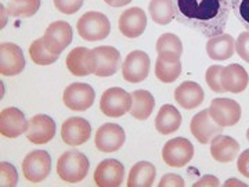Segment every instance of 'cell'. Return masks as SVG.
Listing matches in <instances>:
<instances>
[{
  "mask_svg": "<svg viewBox=\"0 0 249 187\" xmlns=\"http://www.w3.org/2000/svg\"><path fill=\"white\" fill-rule=\"evenodd\" d=\"M178 22L206 37L224 34L231 11L230 0H172Z\"/></svg>",
  "mask_w": 249,
  "mask_h": 187,
  "instance_id": "1",
  "label": "cell"
},
{
  "mask_svg": "<svg viewBox=\"0 0 249 187\" xmlns=\"http://www.w3.org/2000/svg\"><path fill=\"white\" fill-rule=\"evenodd\" d=\"M89 160L79 151H67L57 161L58 176L68 183H78L89 172Z\"/></svg>",
  "mask_w": 249,
  "mask_h": 187,
  "instance_id": "2",
  "label": "cell"
},
{
  "mask_svg": "<svg viewBox=\"0 0 249 187\" xmlns=\"http://www.w3.org/2000/svg\"><path fill=\"white\" fill-rule=\"evenodd\" d=\"M76 29L82 39L88 42H98L109 35L111 24L106 14L98 11H89L78 19Z\"/></svg>",
  "mask_w": 249,
  "mask_h": 187,
  "instance_id": "3",
  "label": "cell"
},
{
  "mask_svg": "<svg viewBox=\"0 0 249 187\" xmlns=\"http://www.w3.org/2000/svg\"><path fill=\"white\" fill-rule=\"evenodd\" d=\"M91 67L93 74L97 76H112L119 70L121 54L112 46H98L91 50Z\"/></svg>",
  "mask_w": 249,
  "mask_h": 187,
  "instance_id": "4",
  "label": "cell"
},
{
  "mask_svg": "<svg viewBox=\"0 0 249 187\" xmlns=\"http://www.w3.org/2000/svg\"><path fill=\"white\" fill-rule=\"evenodd\" d=\"M100 108L107 116L119 118L130 111L132 94L121 88H109L101 96Z\"/></svg>",
  "mask_w": 249,
  "mask_h": 187,
  "instance_id": "5",
  "label": "cell"
},
{
  "mask_svg": "<svg viewBox=\"0 0 249 187\" xmlns=\"http://www.w3.org/2000/svg\"><path fill=\"white\" fill-rule=\"evenodd\" d=\"M194 157V146L184 137H175L163 146L162 158L166 165L181 168Z\"/></svg>",
  "mask_w": 249,
  "mask_h": 187,
  "instance_id": "6",
  "label": "cell"
},
{
  "mask_svg": "<svg viewBox=\"0 0 249 187\" xmlns=\"http://www.w3.org/2000/svg\"><path fill=\"white\" fill-rule=\"evenodd\" d=\"M52 170V158L45 150H36L28 154L22 162V172L27 180L39 183L45 180Z\"/></svg>",
  "mask_w": 249,
  "mask_h": 187,
  "instance_id": "7",
  "label": "cell"
},
{
  "mask_svg": "<svg viewBox=\"0 0 249 187\" xmlns=\"http://www.w3.org/2000/svg\"><path fill=\"white\" fill-rule=\"evenodd\" d=\"M94 97H96V92L90 85L76 82L64 90L62 101L70 110L80 112L89 110L93 106Z\"/></svg>",
  "mask_w": 249,
  "mask_h": 187,
  "instance_id": "8",
  "label": "cell"
},
{
  "mask_svg": "<svg viewBox=\"0 0 249 187\" xmlns=\"http://www.w3.org/2000/svg\"><path fill=\"white\" fill-rule=\"evenodd\" d=\"M151 60L150 56L142 50H134L126 56V60L122 64L124 79L130 83L142 82L150 74Z\"/></svg>",
  "mask_w": 249,
  "mask_h": 187,
  "instance_id": "9",
  "label": "cell"
},
{
  "mask_svg": "<svg viewBox=\"0 0 249 187\" xmlns=\"http://www.w3.org/2000/svg\"><path fill=\"white\" fill-rule=\"evenodd\" d=\"M72 37L73 31L71 25L65 21H55L47 27L43 35V40L46 47L53 54L58 56L71 45Z\"/></svg>",
  "mask_w": 249,
  "mask_h": 187,
  "instance_id": "10",
  "label": "cell"
},
{
  "mask_svg": "<svg viewBox=\"0 0 249 187\" xmlns=\"http://www.w3.org/2000/svg\"><path fill=\"white\" fill-rule=\"evenodd\" d=\"M209 114L223 128L234 126L241 119V106L232 98H214L211 103Z\"/></svg>",
  "mask_w": 249,
  "mask_h": 187,
  "instance_id": "11",
  "label": "cell"
},
{
  "mask_svg": "<svg viewBox=\"0 0 249 187\" xmlns=\"http://www.w3.org/2000/svg\"><path fill=\"white\" fill-rule=\"evenodd\" d=\"M190 131L201 144L212 142L214 136L222 133L223 126L217 125L209 114V110L199 111L190 122Z\"/></svg>",
  "mask_w": 249,
  "mask_h": 187,
  "instance_id": "12",
  "label": "cell"
},
{
  "mask_svg": "<svg viewBox=\"0 0 249 187\" xmlns=\"http://www.w3.org/2000/svg\"><path fill=\"white\" fill-rule=\"evenodd\" d=\"M25 68V58L22 50L14 43L0 45V74L3 76H14Z\"/></svg>",
  "mask_w": 249,
  "mask_h": 187,
  "instance_id": "13",
  "label": "cell"
},
{
  "mask_svg": "<svg viewBox=\"0 0 249 187\" xmlns=\"http://www.w3.org/2000/svg\"><path fill=\"white\" fill-rule=\"evenodd\" d=\"M124 168L119 161H101L94 170V183L98 187H118L124 183Z\"/></svg>",
  "mask_w": 249,
  "mask_h": 187,
  "instance_id": "14",
  "label": "cell"
},
{
  "mask_svg": "<svg viewBox=\"0 0 249 187\" xmlns=\"http://www.w3.org/2000/svg\"><path fill=\"white\" fill-rule=\"evenodd\" d=\"M126 140L124 131L116 124H106L96 132V147L103 152H114L124 146Z\"/></svg>",
  "mask_w": 249,
  "mask_h": 187,
  "instance_id": "15",
  "label": "cell"
},
{
  "mask_svg": "<svg viewBox=\"0 0 249 187\" xmlns=\"http://www.w3.org/2000/svg\"><path fill=\"white\" fill-rule=\"evenodd\" d=\"M91 126L90 124L79 116L68 118L61 126L62 142L68 146H82L90 139Z\"/></svg>",
  "mask_w": 249,
  "mask_h": 187,
  "instance_id": "16",
  "label": "cell"
},
{
  "mask_svg": "<svg viewBox=\"0 0 249 187\" xmlns=\"http://www.w3.org/2000/svg\"><path fill=\"white\" fill-rule=\"evenodd\" d=\"M29 128V122L25 119L22 111L16 107L4 108L0 112V133L6 137L14 139L25 133Z\"/></svg>",
  "mask_w": 249,
  "mask_h": 187,
  "instance_id": "17",
  "label": "cell"
},
{
  "mask_svg": "<svg viewBox=\"0 0 249 187\" xmlns=\"http://www.w3.org/2000/svg\"><path fill=\"white\" fill-rule=\"evenodd\" d=\"M55 134V122L46 114H37L29 121L27 131L28 140L34 144H46Z\"/></svg>",
  "mask_w": 249,
  "mask_h": 187,
  "instance_id": "18",
  "label": "cell"
},
{
  "mask_svg": "<svg viewBox=\"0 0 249 187\" xmlns=\"http://www.w3.org/2000/svg\"><path fill=\"white\" fill-rule=\"evenodd\" d=\"M147 27V16L142 9L132 7L119 17V31L126 37H139Z\"/></svg>",
  "mask_w": 249,
  "mask_h": 187,
  "instance_id": "19",
  "label": "cell"
},
{
  "mask_svg": "<svg viewBox=\"0 0 249 187\" xmlns=\"http://www.w3.org/2000/svg\"><path fill=\"white\" fill-rule=\"evenodd\" d=\"M220 82H222L224 92L241 93L248 86V72L245 71V68L240 64H230L227 67H223Z\"/></svg>",
  "mask_w": 249,
  "mask_h": 187,
  "instance_id": "20",
  "label": "cell"
},
{
  "mask_svg": "<svg viewBox=\"0 0 249 187\" xmlns=\"http://www.w3.org/2000/svg\"><path fill=\"white\" fill-rule=\"evenodd\" d=\"M205 98L204 89L193 80H186L175 90V100L178 106L186 110H193L202 104Z\"/></svg>",
  "mask_w": 249,
  "mask_h": 187,
  "instance_id": "21",
  "label": "cell"
},
{
  "mask_svg": "<svg viewBox=\"0 0 249 187\" xmlns=\"http://www.w3.org/2000/svg\"><path fill=\"white\" fill-rule=\"evenodd\" d=\"M240 151V143L230 136L217 134L211 142V154L217 162H231Z\"/></svg>",
  "mask_w": 249,
  "mask_h": 187,
  "instance_id": "22",
  "label": "cell"
},
{
  "mask_svg": "<svg viewBox=\"0 0 249 187\" xmlns=\"http://www.w3.org/2000/svg\"><path fill=\"white\" fill-rule=\"evenodd\" d=\"M181 74L180 57L175 54H158L155 62V75L163 83H172Z\"/></svg>",
  "mask_w": 249,
  "mask_h": 187,
  "instance_id": "23",
  "label": "cell"
},
{
  "mask_svg": "<svg viewBox=\"0 0 249 187\" xmlns=\"http://www.w3.org/2000/svg\"><path fill=\"white\" fill-rule=\"evenodd\" d=\"M91 50L88 47H76L67 56V68L75 76H88L93 74Z\"/></svg>",
  "mask_w": 249,
  "mask_h": 187,
  "instance_id": "24",
  "label": "cell"
},
{
  "mask_svg": "<svg viewBox=\"0 0 249 187\" xmlns=\"http://www.w3.org/2000/svg\"><path fill=\"white\" fill-rule=\"evenodd\" d=\"M234 50H235V40L231 35L227 34L213 36L206 43V53L212 60L224 61L232 57Z\"/></svg>",
  "mask_w": 249,
  "mask_h": 187,
  "instance_id": "25",
  "label": "cell"
},
{
  "mask_svg": "<svg viewBox=\"0 0 249 187\" xmlns=\"http://www.w3.org/2000/svg\"><path fill=\"white\" fill-rule=\"evenodd\" d=\"M132 94V108H130V115L139 119L145 121L154 111L155 107V100L154 96L148 90H134Z\"/></svg>",
  "mask_w": 249,
  "mask_h": 187,
  "instance_id": "26",
  "label": "cell"
},
{
  "mask_svg": "<svg viewBox=\"0 0 249 187\" xmlns=\"http://www.w3.org/2000/svg\"><path fill=\"white\" fill-rule=\"evenodd\" d=\"M181 125V115L178 108L165 104L162 106L155 118V128L160 134H170L176 132Z\"/></svg>",
  "mask_w": 249,
  "mask_h": 187,
  "instance_id": "27",
  "label": "cell"
},
{
  "mask_svg": "<svg viewBox=\"0 0 249 187\" xmlns=\"http://www.w3.org/2000/svg\"><path fill=\"white\" fill-rule=\"evenodd\" d=\"M157 175L155 167L147 162L142 161L137 162L132 167V169L129 172V178H127V186L129 187H150L154 185Z\"/></svg>",
  "mask_w": 249,
  "mask_h": 187,
  "instance_id": "28",
  "label": "cell"
},
{
  "mask_svg": "<svg viewBox=\"0 0 249 187\" xmlns=\"http://www.w3.org/2000/svg\"><path fill=\"white\" fill-rule=\"evenodd\" d=\"M148 10L152 21L160 25H168L175 18V6L172 0H151Z\"/></svg>",
  "mask_w": 249,
  "mask_h": 187,
  "instance_id": "29",
  "label": "cell"
},
{
  "mask_svg": "<svg viewBox=\"0 0 249 187\" xmlns=\"http://www.w3.org/2000/svg\"><path fill=\"white\" fill-rule=\"evenodd\" d=\"M29 56L37 65H50L58 60V56L53 54L46 47L43 37H39L32 42V45L29 46Z\"/></svg>",
  "mask_w": 249,
  "mask_h": 187,
  "instance_id": "30",
  "label": "cell"
},
{
  "mask_svg": "<svg viewBox=\"0 0 249 187\" xmlns=\"http://www.w3.org/2000/svg\"><path fill=\"white\" fill-rule=\"evenodd\" d=\"M40 0H10L7 11L13 17H32L39 11Z\"/></svg>",
  "mask_w": 249,
  "mask_h": 187,
  "instance_id": "31",
  "label": "cell"
},
{
  "mask_svg": "<svg viewBox=\"0 0 249 187\" xmlns=\"http://www.w3.org/2000/svg\"><path fill=\"white\" fill-rule=\"evenodd\" d=\"M158 54H175L181 57L183 54V45L181 40L178 39V36L175 34H163L160 36V39L157 40V46H155Z\"/></svg>",
  "mask_w": 249,
  "mask_h": 187,
  "instance_id": "32",
  "label": "cell"
},
{
  "mask_svg": "<svg viewBox=\"0 0 249 187\" xmlns=\"http://www.w3.org/2000/svg\"><path fill=\"white\" fill-rule=\"evenodd\" d=\"M234 16L238 18L242 27L249 31V0H230Z\"/></svg>",
  "mask_w": 249,
  "mask_h": 187,
  "instance_id": "33",
  "label": "cell"
},
{
  "mask_svg": "<svg viewBox=\"0 0 249 187\" xmlns=\"http://www.w3.org/2000/svg\"><path fill=\"white\" fill-rule=\"evenodd\" d=\"M0 186L13 187L18 183V173L16 168L9 162L0 164Z\"/></svg>",
  "mask_w": 249,
  "mask_h": 187,
  "instance_id": "34",
  "label": "cell"
},
{
  "mask_svg": "<svg viewBox=\"0 0 249 187\" xmlns=\"http://www.w3.org/2000/svg\"><path fill=\"white\" fill-rule=\"evenodd\" d=\"M222 65H212V67L208 68L206 75H205V79H206L208 86L213 90V92H216V93H224L222 82H220V74H222Z\"/></svg>",
  "mask_w": 249,
  "mask_h": 187,
  "instance_id": "35",
  "label": "cell"
},
{
  "mask_svg": "<svg viewBox=\"0 0 249 187\" xmlns=\"http://www.w3.org/2000/svg\"><path fill=\"white\" fill-rule=\"evenodd\" d=\"M85 0H54V6L64 14H75L83 6Z\"/></svg>",
  "mask_w": 249,
  "mask_h": 187,
  "instance_id": "36",
  "label": "cell"
},
{
  "mask_svg": "<svg viewBox=\"0 0 249 187\" xmlns=\"http://www.w3.org/2000/svg\"><path fill=\"white\" fill-rule=\"evenodd\" d=\"M235 50L244 61L249 62V31L240 34L235 40Z\"/></svg>",
  "mask_w": 249,
  "mask_h": 187,
  "instance_id": "37",
  "label": "cell"
},
{
  "mask_svg": "<svg viewBox=\"0 0 249 187\" xmlns=\"http://www.w3.org/2000/svg\"><path fill=\"white\" fill-rule=\"evenodd\" d=\"M237 167H238V170L242 176L245 178H249V149L245 150V151L241 154L238 157V162H237Z\"/></svg>",
  "mask_w": 249,
  "mask_h": 187,
  "instance_id": "38",
  "label": "cell"
},
{
  "mask_svg": "<svg viewBox=\"0 0 249 187\" xmlns=\"http://www.w3.org/2000/svg\"><path fill=\"white\" fill-rule=\"evenodd\" d=\"M165 186H184V180H183V178H180L178 175L169 173V175H165L163 178L160 179V187Z\"/></svg>",
  "mask_w": 249,
  "mask_h": 187,
  "instance_id": "39",
  "label": "cell"
},
{
  "mask_svg": "<svg viewBox=\"0 0 249 187\" xmlns=\"http://www.w3.org/2000/svg\"><path fill=\"white\" fill-rule=\"evenodd\" d=\"M219 185H220L219 179L214 178L212 175H206V176H204L201 180H198L194 186H219Z\"/></svg>",
  "mask_w": 249,
  "mask_h": 187,
  "instance_id": "40",
  "label": "cell"
},
{
  "mask_svg": "<svg viewBox=\"0 0 249 187\" xmlns=\"http://www.w3.org/2000/svg\"><path fill=\"white\" fill-rule=\"evenodd\" d=\"M104 1L111 7H124L127 3H130L132 0H104Z\"/></svg>",
  "mask_w": 249,
  "mask_h": 187,
  "instance_id": "41",
  "label": "cell"
},
{
  "mask_svg": "<svg viewBox=\"0 0 249 187\" xmlns=\"http://www.w3.org/2000/svg\"><path fill=\"white\" fill-rule=\"evenodd\" d=\"M231 185H235V186H245V183H242L240 180H234V179L227 180V182L224 183V186H231Z\"/></svg>",
  "mask_w": 249,
  "mask_h": 187,
  "instance_id": "42",
  "label": "cell"
},
{
  "mask_svg": "<svg viewBox=\"0 0 249 187\" xmlns=\"http://www.w3.org/2000/svg\"><path fill=\"white\" fill-rule=\"evenodd\" d=\"M247 139H248V142H249V129H248V132H247Z\"/></svg>",
  "mask_w": 249,
  "mask_h": 187,
  "instance_id": "43",
  "label": "cell"
}]
</instances>
